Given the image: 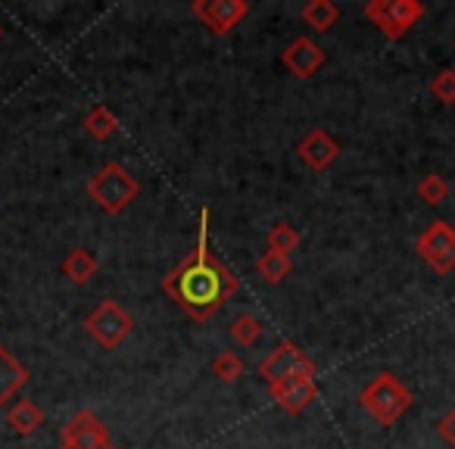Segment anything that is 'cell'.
I'll return each instance as SVG.
<instances>
[{"label": "cell", "mask_w": 455, "mask_h": 449, "mask_svg": "<svg viewBox=\"0 0 455 449\" xmlns=\"http://www.w3.org/2000/svg\"><path fill=\"white\" fill-rule=\"evenodd\" d=\"M184 293L190 297V303H215V297L221 293V278L212 266H196L194 272L184 275Z\"/></svg>", "instance_id": "6da1fadb"}, {"label": "cell", "mask_w": 455, "mask_h": 449, "mask_svg": "<svg viewBox=\"0 0 455 449\" xmlns=\"http://www.w3.org/2000/svg\"><path fill=\"white\" fill-rule=\"evenodd\" d=\"M26 381H28L26 365H20L7 349L0 347V405L7 403V399H13V393L20 390Z\"/></svg>", "instance_id": "7a4b0ae2"}, {"label": "cell", "mask_w": 455, "mask_h": 449, "mask_svg": "<svg viewBox=\"0 0 455 449\" xmlns=\"http://www.w3.org/2000/svg\"><path fill=\"white\" fill-rule=\"evenodd\" d=\"M7 421H10V428H13L16 434H35L44 418H41L38 405H35L32 399H20V403L7 412Z\"/></svg>", "instance_id": "3957f363"}, {"label": "cell", "mask_w": 455, "mask_h": 449, "mask_svg": "<svg viewBox=\"0 0 455 449\" xmlns=\"http://www.w3.org/2000/svg\"><path fill=\"white\" fill-rule=\"evenodd\" d=\"M72 272V278H78V281H84L88 278V262L82 260V256H76V260H69V266H66Z\"/></svg>", "instance_id": "277c9868"}, {"label": "cell", "mask_w": 455, "mask_h": 449, "mask_svg": "<svg viewBox=\"0 0 455 449\" xmlns=\"http://www.w3.org/2000/svg\"><path fill=\"white\" fill-rule=\"evenodd\" d=\"M97 449H109V446H97Z\"/></svg>", "instance_id": "5b68a950"}]
</instances>
